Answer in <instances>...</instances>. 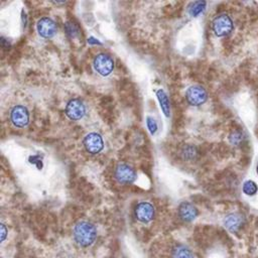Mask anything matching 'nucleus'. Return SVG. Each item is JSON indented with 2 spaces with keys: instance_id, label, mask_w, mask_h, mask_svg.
Instances as JSON below:
<instances>
[{
  "instance_id": "a211bd4d",
  "label": "nucleus",
  "mask_w": 258,
  "mask_h": 258,
  "mask_svg": "<svg viewBox=\"0 0 258 258\" xmlns=\"http://www.w3.org/2000/svg\"><path fill=\"white\" fill-rule=\"evenodd\" d=\"M242 189H243V192L245 195H247V196H254L257 192V190H258V185H257V183L255 181L249 179V180L244 182Z\"/></svg>"
},
{
  "instance_id": "2eb2a0df",
  "label": "nucleus",
  "mask_w": 258,
  "mask_h": 258,
  "mask_svg": "<svg viewBox=\"0 0 258 258\" xmlns=\"http://www.w3.org/2000/svg\"><path fill=\"white\" fill-rule=\"evenodd\" d=\"M207 3L205 1H196L190 3V5L188 6V14L191 17H198L206 8Z\"/></svg>"
},
{
  "instance_id": "4be33fe9",
  "label": "nucleus",
  "mask_w": 258,
  "mask_h": 258,
  "mask_svg": "<svg viewBox=\"0 0 258 258\" xmlns=\"http://www.w3.org/2000/svg\"><path fill=\"white\" fill-rule=\"evenodd\" d=\"M1 44H2V47H3V48H5V49H6V48H8V46H9L8 41H6V39H5L3 36L1 37Z\"/></svg>"
},
{
  "instance_id": "423d86ee",
  "label": "nucleus",
  "mask_w": 258,
  "mask_h": 258,
  "mask_svg": "<svg viewBox=\"0 0 258 258\" xmlns=\"http://www.w3.org/2000/svg\"><path fill=\"white\" fill-rule=\"evenodd\" d=\"M114 176L118 182L129 184L136 179V171L126 163H119L114 169Z\"/></svg>"
},
{
  "instance_id": "5701e85b",
  "label": "nucleus",
  "mask_w": 258,
  "mask_h": 258,
  "mask_svg": "<svg viewBox=\"0 0 258 258\" xmlns=\"http://www.w3.org/2000/svg\"><path fill=\"white\" fill-rule=\"evenodd\" d=\"M1 232H2V241H3L6 237V227L3 224L1 225Z\"/></svg>"
},
{
  "instance_id": "20e7f679",
  "label": "nucleus",
  "mask_w": 258,
  "mask_h": 258,
  "mask_svg": "<svg viewBox=\"0 0 258 258\" xmlns=\"http://www.w3.org/2000/svg\"><path fill=\"white\" fill-rule=\"evenodd\" d=\"M208 99L206 89L200 85L190 86L185 92V100L191 106H201Z\"/></svg>"
},
{
  "instance_id": "412c9836",
  "label": "nucleus",
  "mask_w": 258,
  "mask_h": 258,
  "mask_svg": "<svg viewBox=\"0 0 258 258\" xmlns=\"http://www.w3.org/2000/svg\"><path fill=\"white\" fill-rule=\"evenodd\" d=\"M30 160H31L30 161L31 163H34V164L38 163V168H41V159L39 158V156H31Z\"/></svg>"
},
{
  "instance_id": "4468645a",
  "label": "nucleus",
  "mask_w": 258,
  "mask_h": 258,
  "mask_svg": "<svg viewBox=\"0 0 258 258\" xmlns=\"http://www.w3.org/2000/svg\"><path fill=\"white\" fill-rule=\"evenodd\" d=\"M172 258H196L194 252L185 246H176L172 251Z\"/></svg>"
},
{
  "instance_id": "ddd939ff",
  "label": "nucleus",
  "mask_w": 258,
  "mask_h": 258,
  "mask_svg": "<svg viewBox=\"0 0 258 258\" xmlns=\"http://www.w3.org/2000/svg\"><path fill=\"white\" fill-rule=\"evenodd\" d=\"M155 94H156V97H157L158 102H159L160 109L162 110L163 114L165 115V117H169V115H170V103H169V100H168V97H167L166 93L162 89H159L155 92Z\"/></svg>"
},
{
  "instance_id": "f03ea898",
  "label": "nucleus",
  "mask_w": 258,
  "mask_h": 258,
  "mask_svg": "<svg viewBox=\"0 0 258 258\" xmlns=\"http://www.w3.org/2000/svg\"><path fill=\"white\" fill-rule=\"evenodd\" d=\"M234 28V23L232 18L226 14L222 13L217 15L212 21V29L215 35L219 37L229 35Z\"/></svg>"
},
{
  "instance_id": "f8f14e48",
  "label": "nucleus",
  "mask_w": 258,
  "mask_h": 258,
  "mask_svg": "<svg viewBox=\"0 0 258 258\" xmlns=\"http://www.w3.org/2000/svg\"><path fill=\"white\" fill-rule=\"evenodd\" d=\"M244 217L238 213H232L225 217L224 225L231 232L239 231L244 225Z\"/></svg>"
},
{
  "instance_id": "39448f33",
  "label": "nucleus",
  "mask_w": 258,
  "mask_h": 258,
  "mask_svg": "<svg viewBox=\"0 0 258 258\" xmlns=\"http://www.w3.org/2000/svg\"><path fill=\"white\" fill-rule=\"evenodd\" d=\"M64 113L71 120H80L86 114V106L81 99L74 98L67 103Z\"/></svg>"
},
{
  "instance_id": "0eeeda50",
  "label": "nucleus",
  "mask_w": 258,
  "mask_h": 258,
  "mask_svg": "<svg viewBox=\"0 0 258 258\" xmlns=\"http://www.w3.org/2000/svg\"><path fill=\"white\" fill-rule=\"evenodd\" d=\"M29 111L22 105H16L10 111V120L15 127L22 128L26 126L29 122Z\"/></svg>"
},
{
  "instance_id": "9d476101",
  "label": "nucleus",
  "mask_w": 258,
  "mask_h": 258,
  "mask_svg": "<svg viewBox=\"0 0 258 258\" xmlns=\"http://www.w3.org/2000/svg\"><path fill=\"white\" fill-rule=\"evenodd\" d=\"M154 207L148 202H140L134 210L135 218L141 223H148L154 218Z\"/></svg>"
},
{
  "instance_id": "dca6fc26",
  "label": "nucleus",
  "mask_w": 258,
  "mask_h": 258,
  "mask_svg": "<svg viewBox=\"0 0 258 258\" xmlns=\"http://www.w3.org/2000/svg\"><path fill=\"white\" fill-rule=\"evenodd\" d=\"M64 30H66L67 35L71 38H75V37L79 36V34H80L79 26L76 23H74L73 21H67L64 23Z\"/></svg>"
},
{
  "instance_id": "7ed1b4c3",
  "label": "nucleus",
  "mask_w": 258,
  "mask_h": 258,
  "mask_svg": "<svg viewBox=\"0 0 258 258\" xmlns=\"http://www.w3.org/2000/svg\"><path fill=\"white\" fill-rule=\"evenodd\" d=\"M93 67L99 75L107 77L114 70V60L109 54L105 52H100L94 57Z\"/></svg>"
},
{
  "instance_id": "9b49d317",
  "label": "nucleus",
  "mask_w": 258,
  "mask_h": 258,
  "mask_svg": "<svg viewBox=\"0 0 258 258\" xmlns=\"http://www.w3.org/2000/svg\"><path fill=\"white\" fill-rule=\"evenodd\" d=\"M177 212H178L179 218L184 222H191L199 215L198 209L189 202H182L178 206Z\"/></svg>"
},
{
  "instance_id": "f3484780",
  "label": "nucleus",
  "mask_w": 258,
  "mask_h": 258,
  "mask_svg": "<svg viewBox=\"0 0 258 258\" xmlns=\"http://www.w3.org/2000/svg\"><path fill=\"white\" fill-rule=\"evenodd\" d=\"M198 154V150L194 145H185L181 150V155L184 159L191 160L195 159Z\"/></svg>"
},
{
  "instance_id": "1a4fd4ad",
  "label": "nucleus",
  "mask_w": 258,
  "mask_h": 258,
  "mask_svg": "<svg viewBox=\"0 0 258 258\" xmlns=\"http://www.w3.org/2000/svg\"><path fill=\"white\" fill-rule=\"evenodd\" d=\"M36 29L41 37L50 38L56 33L57 26L53 19L49 17H42L37 21Z\"/></svg>"
},
{
  "instance_id": "6e6552de",
  "label": "nucleus",
  "mask_w": 258,
  "mask_h": 258,
  "mask_svg": "<svg viewBox=\"0 0 258 258\" xmlns=\"http://www.w3.org/2000/svg\"><path fill=\"white\" fill-rule=\"evenodd\" d=\"M84 146L86 150L91 154H97L101 152L104 148V141L100 134L96 132H91L87 134L84 138Z\"/></svg>"
},
{
  "instance_id": "f257e3e1",
  "label": "nucleus",
  "mask_w": 258,
  "mask_h": 258,
  "mask_svg": "<svg viewBox=\"0 0 258 258\" xmlns=\"http://www.w3.org/2000/svg\"><path fill=\"white\" fill-rule=\"evenodd\" d=\"M73 235L78 245L82 247H88L92 245L96 240L97 229L91 222L80 221L75 225Z\"/></svg>"
},
{
  "instance_id": "aec40b11",
  "label": "nucleus",
  "mask_w": 258,
  "mask_h": 258,
  "mask_svg": "<svg viewBox=\"0 0 258 258\" xmlns=\"http://www.w3.org/2000/svg\"><path fill=\"white\" fill-rule=\"evenodd\" d=\"M243 139V135L241 132L239 131H236V132H233L230 136V141L233 143V144H237V143H240V141Z\"/></svg>"
},
{
  "instance_id": "b1692460",
  "label": "nucleus",
  "mask_w": 258,
  "mask_h": 258,
  "mask_svg": "<svg viewBox=\"0 0 258 258\" xmlns=\"http://www.w3.org/2000/svg\"><path fill=\"white\" fill-rule=\"evenodd\" d=\"M257 173H258V165H257Z\"/></svg>"
},
{
  "instance_id": "6ab92c4d",
  "label": "nucleus",
  "mask_w": 258,
  "mask_h": 258,
  "mask_svg": "<svg viewBox=\"0 0 258 258\" xmlns=\"http://www.w3.org/2000/svg\"><path fill=\"white\" fill-rule=\"evenodd\" d=\"M146 126H147V128H148V130H149L151 135H154L156 133V131H157V123H156V121L152 117H150V116L146 117Z\"/></svg>"
}]
</instances>
